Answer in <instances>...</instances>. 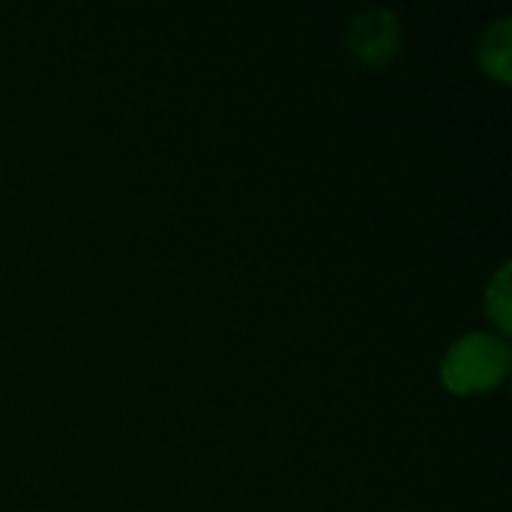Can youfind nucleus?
Instances as JSON below:
<instances>
[{"instance_id":"2","label":"nucleus","mask_w":512,"mask_h":512,"mask_svg":"<svg viewBox=\"0 0 512 512\" xmlns=\"http://www.w3.org/2000/svg\"><path fill=\"white\" fill-rule=\"evenodd\" d=\"M345 39L363 66H384L402 45V24L390 9H366L351 21Z\"/></svg>"},{"instance_id":"4","label":"nucleus","mask_w":512,"mask_h":512,"mask_svg":"<svg viewBox=\"0 0 512 512\" xmlns=\"http://www.w3.org/2000/svg\"><path fill=\"white\" fill-rule=\"evenodd\" d=\"M486 315L498 327V336H510L512 330V288H510V261L498 267V273L486 285Z\"/></svg>"},{"instance_id":"1","label":"nucleus","mask_w":512,"mask_h":512,"mask_svg":"<svg viewBox=\"0 0 512 512\" xmlns=\"http://www.w3.org/2000/svg\"><path fill=\"white\" fill-rule=\"evenodd\" d=\"M510 342L498 333L462 336L441 363V384L453 396H480L504 384L510 372Z\"/></svg>"},{"instance_id":"3","label":"nucleus","mask_w":512,"mask_h":512,"mask_svg":"<svg viewBox=\"0 0 512 512\" xmlns=\"http://www.w3.org/2000/svg\"><path fill=\"white\" fill-rule=\"evenodd\" d=\"M480 66L489 78L510 84L512 81V18H498L489 24L477 45Z\"/></svg>"}]
</instances>
